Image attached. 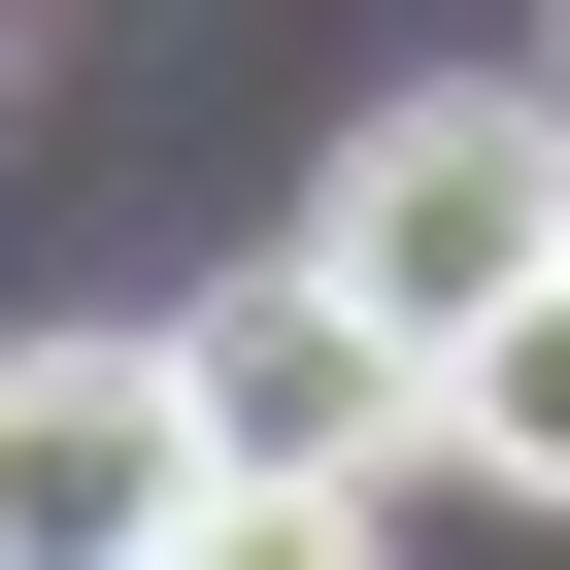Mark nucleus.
Segmentation results:
<instances>
[{
	"label": "nucleus",
	"mask_w": 570,
	"mask_h": 570,
	"mask_svg": "<svg viewBox=\"0 0 570 570\" xmlns=\"http://www.w3.org/2000/svg\"><path fill=\"white\" fill-rule=\"evenodd\" d=\"M202 470V336H0V570H168Z\"/></svg>",
	"instance_id": "obj_2"
},
{
	"label": "nucleus",
	"mask_w": 570,
	"mask_h": 570,
	"mask_svg": "<svg viewBox=\"0 0 570 570\" xmlns=\"http://www.w3.org/2000/svg\"><path fill=\"white\" fill-rule=\"evenodd\" d=\"M168 570H403V537H370V470H202Z\"/></svg>",
	"instance_id": "obj_5"
},
{
	"label": "nucleus",
	"mask_w": 570,
	"mask_h": 570,
	"mask_svg": "<svg viewBox=\"0 0 570 570\" xmlns=\"http://www.w3.org/2000/svg\"><path fill=\"white\" fill-rule=\"evenodd\" d=\"M436 470H470V503H570V268H537V303L436 370Z\"/></svg>",
	"instance_id": "obj_4"
},
{
	"label": "nucleus",
	"mask_w": 570,
	"mask_h": 570,
	"mask_svg": "<svg viewBox=\"0 0 570 570\" xmlns=\"http://www.w3.org/2000/svg\"><path fill=\"white\" fill-rule=\"evenodd\" d=\"M303 268H336L403 370H470L537 268H570V68H537V101H470V68H436V101H370V135H336V202H303Z\"/></svg>",
	"instance_id": "obj_1"
},
{
	"label": "nucleus",
	"mask_w": 570,
	"mask_h": 570,
	"mask_svg": "<svg viewBox=\"0 0 570 570\" xmlns=\"http://www.w3.org/2000/svg\"><path fill=\"white\" fill-rule=\"evenodd\" d=\"M202 436H235V470H403V436H436V370L336 303V268H268V303L202 336Z\"/></svg>",
	"instance_id": "obj_3"
}]
</instances>
